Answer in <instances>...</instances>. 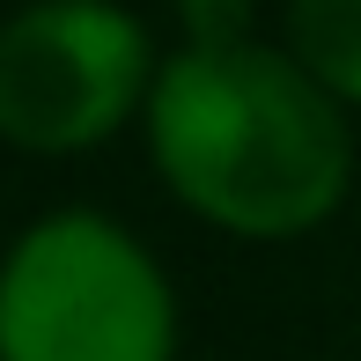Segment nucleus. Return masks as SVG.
Instances as JSON below:
<instances>
[{
	"instance_id": "f03ea898",
	"label": "nucleus",
	"mask_w": 361,
	"mask_h": 361,
	"mask_svg": "<svg viewBox=\"0 0 361 361\" xmlns=\"http://www.w3.org/2000/svg\"><path fill=\"white\" fill-rule=\"evenodd\" d=\"M0 361H177L155 251L96 207L37 214L0 258Z\"/></svg>"
},
{
	"instance_id": "20e7f679",
	"label": "nucleus",
	"mask_w": 361,
	"mask_h": 361,
	"mask_svg": "<svg viewBox=\"0 0 361 361\" xmlns=\"http://www.w3.org/2000/svg\"><path fill=\"white\" fill-rule=\"evenodd\" d=\"M281 52L339 111H361V0H288V44Z\"/></svg>"
},
{
	"instance_id": "7ed1b4c3",
	"label": "nucleus",
	"mask_w": 361,
	"mask_h": 361,
	"mask_svg": "<svg viewBox=\"0 0 361 361\" xmlns=\"http://www.w3.org/2000/svg\"><path fill=\"white\" fill-rule=\"evenodd\" d=\"M162 59L118 0H30L0 23V140L81 155L147 111Z\"/></svg>"
},
{
	"instance_id": "f257e3e1",
	"label": "nucleus",
	"mask_w": 361,
	"mask_h": 361,
	"mask_svg": "<svg viewBox=\"0 0 361 361\" xmlns=\"http://www.w3.org/2000/svg\"><path fill=\"white\" fill-rule=\"evenodd\" d=\"M147 155L200 221L243 243H288L339 214L354 126L288 52L185 44L147 89Z\"/></svg>"
},
{
	"instance_id": "39448f33",
	"label": "nucleus",
	"mask_w": 361,
	"mask_h": 361,
	"mask_svg": "<svg viewBox=\"0 0 361 361\" xmlns=\"http://www.w3.org/2000/svg\"><path fill=\"white\" fill-rule=\"evenodd\" d=\"M251 8L258 0H177L185 44H243L251 37Z\"/></svg>"
}]
</instances>
